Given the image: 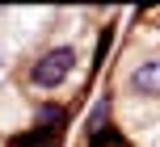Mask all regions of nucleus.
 <instances>
[{
	"mask_svg": "<svg viewBox=\"0 0 160 147\" xmlns=\"http://www.w3.org/2000/svg\"><path fill=\"white\" fill-rule=\"evenodd\" d=\"M72 63H76L72 46H55V50H47V55H42L38 63H34L30 80L38 84V88H55V84H63V80H68V72H72Z\"/></svg>",
	"mask_w": 160,
	"mask_h": 147,
	"instance_id": "f257e3e1",
	"label": "nucleus"
},
{
	"mask_svg": "<svg viewBox=\"0 0 160 147\" xmlns=\"http://www.w3.org/2000/svg\"><path fill=\"white\" fill-rule=\"evenodd\" d=\"M131 84H135L139 92H148V97H160V59H152V63H143L135 76H131Z\"/></svg>",
	"mask_w": 160,
	"mask_h": 147,
	"instance_id": "f03ea898",
	"label": "nucleus"
}]
</instances>
